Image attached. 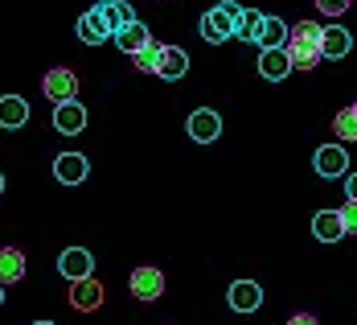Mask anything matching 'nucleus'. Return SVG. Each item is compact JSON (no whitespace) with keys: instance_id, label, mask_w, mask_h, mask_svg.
<instances>
[{"instance_id":"nucleus-1","label":"nucleus","mask_w":357,"mask_h":325,"mask_svg":"<svg viewBox=\"0 0 357 325\" xmlns=\"http://www.w3.org/2000/svg\"><path fill=\"white\" fill-rule=\"evenodd\" d=\"M284 54L291 62V71H317V62H321V25L300 21L296 29H287Z\"/></svg>"},{"instance_id":"nucleus-2","label":"nucleus","mask_w":357,"mask_h":325,"mask_svg":"<svg viewBox=\"0 0 357 325\" xmlns=\"http://www.w3.org/2000/svg\"><path fill=\"white\" fill-rule=\"evenodd\" d=\"M238 17H243V4H234V0H222V4H214V8L202 17V37H206L210 45L230 41V37H234V29H238Z\"/></svg>"},{"instance_id":"nucleus-3","label":"nucleus","mask_w":357,"mask_h":325,"mask_svg":"<svg viewBox=\"0 0 357 325\" xmlns=\"http://www.w3.org/2000/svg\"><path fill=\"white\" fill-rule=\"evenodd\" d=\"M41 91H45L50 103H70L74 95H78V74L66 71V66H54V71L41 78Z\"/></svg>"},{"instance_id":"nucleus-4","label":"nucleus","mask_w":357,"mask_h":325,"mask_svg":"<svg viewBox=\"0 0 357 325\" xmlns=\"http://www.w3.org/2000/svg\"><path fill=\"white\" fill-rule=\"evenodd\" d=\"M128 289H132L136 301H160L165 296V272L160 268H136L132 280H128Z\"/></svg>"},{"instance_id":"nucleus-5","label":"nucleus","mask_w":357,"mask_h":325,"mask_svg":"<svg viewBox=\"0 0 357 325\" xmlns=\"http://www.w3.org/2000/svg\"><path fill=\"white\" fill-rule=\"evenodd\" d=\"M58 272L66 280H86L95 272V255L86 252V247H66V252L58 255Z\"/></svg>"},{"instance_id":"nucleus-6","label":"nucleus","mask_w":357,"mask_h":325,"mask_svg":"<svg viewBox=\"0 0 357 325\" xmlns=\"http://www.w3.org/2000/svg\"><path fill=\"white\" fill-rule=\"evenodd\" d=\"M189 136L197 140V145H210V140H218L222 136V115L210 108H197L193 115H189Z\"/></svg>"},{"instance_id":"nucleus-7","label":"nucleus","mask_w":357,"mask_h":325,"mask_svg":"<svg viewBox=\"0 0 357 325\" xmlns=\"http://www.w3.org/2000/svg\"><path fill=\"white\" fill-rule=\"evenodd\" d=\"M312 165H317L321 178H345V169H349V152H345L341 145H324V148H317Z\"/></svg>"},{"instance_id":"nucleus-8","label":"nucleus","mask_w":357,"mask_h":325,"mask_svg":"<svg viewBox=\"0 0 357 325\" xmlns=\"http://www.w3.org/2000/svg\"><path fill=\"white\" fill-rule=\"evenodd\" d=\"M86 173H91V165H86L82 152H62V157L54 161V178L62 181V185H82Z\"/></svg>"},{"instance_id":"nucleus-9","label":"nucleus","mask_w":357,"mask_h":325,"mask_svg":"<svg viewBox=\"0 0 357 325\" xmlns=\"http://www.w3.org/2000/svg\"><path fill=\"white\" fill-rule=\"evenodd\" d=\"M54 128L62 132V136H78L82 128H86V108L82 103H54Z\"/></svg>"},{"instance_id":"nucleus-10","label":"nucleus","mask_w":357,"mask_h":325,"mask_svg":"<svg viewBox=\"0 0 357 325\" xmlns=\"http://www.w3.org/2000/svg\"><path fill=\"white\" fill-rule=\"evenodd\" d=\"M70 305L74 309H82V313H95L99 305H103V284L95 280V276H86V280H70Z\"/></svg>"},{"instance_id":"nucleus-11","label":"nucleus","mask_w":357,"mask_h":325,"mask_svg":"<svg viewBox=\"0 0 357 325\" xmlns=\"http://www.w3.org/2000/svg\"><path fill=\"white\" fill-rule=\"evenodd\" d=\"M95 8H99V17H103V25L111 29V37L119 34L123 25H132V21H136V8H132L128 0H99Z\"/></svg>"},{"instance_id":"nucleus-12","label":"nucleus","mask_w":357,"mask_h":325,"mask_svg":"<svg viewBox=\"0 0 357 325\" xmlns=\"http://www.w3.org/2000/svg\"><path fill=\"white\" fill-rule=\"evenodd\" d=\"M185 71H189V54H185L181 45H160L156 74H160V78H169V82H177V78H185Z\"/></svg>"},{"instance_id":"nucleus-13","label":"nucleus","mask_w":357,"mask_h":325,"mask_svg":"<svg viewBox=\"0 0 357 325\" xmlns=\"http://www.w3.org/2000/svg\"><path fill=\"white\" fill-rule=\"evenodd\" d=\"M259 305H263V289L255 280H234L230 284V309L234 313H255Z\"/></svg>"},{"instance_id":"nucleus-14","label":"nucleus","mask_w":357,"mask_h":325,"mask_svg":"<svg viewBox=\"0 0 357 325\" xmlns=\"http://www.w3.org/2000/svg\"><path fill=\"white\" fill-rule=\"evenodd\" d=\"M107 37H111V29L103 25L99 8H86V13L78 17V41H82V45H103Z\"/></svg>"},{"instance_id":"nucleus-15","label":"nucleus","mask_w":357,"mask_h":325,"mask_svg":"<svg viewBox=\"0 0 357 325\" xmlns=\"http://www.w3.org/2000/svg\"><path fill=\"white\" fill-rule=\"evenodd\" d=\"M29 124V103L21 95H0V128H25Z\"/></svg>"},{"instance_id":"nucleus-16","label":"nucleus","mask_w":357,"mask_h":325,"mask_svg":"<svg viewBox=\"0 0 357 325\" xmlns=\"http://www.w3.org/2000/svg\"><path fill=\"white\" fill-rule=\"evenodd\" d=\"M354 50V37L349 29H341V25H328L321 29V58H345Z\"/></svg>"},{"instance_id":"nucleus-17","label":"nucleus","mask_w":357,"mask_h":325,"mask_svg":"<svg viewBox=\"0 0 357 325\" xmlns=\"http://www.w3.org/2000/svg\"><path fill=\"white\" fill-rule=\"evenodd\" d=\"M259 74H263L267 82H284L287 74H291V62H287L284 45H280V50H263V54H259Z\"/></svg>"},{"instance_id":"nucleus-18","label":"nucleus","mask_w":357,"mask_h":325,"mask_svg":"<svg viewBox=\"0 0 357 325\" xmlns=\"http://www.w3.org/2000/svg\"><path fill=\"white\" fill-rule=\"evenodd\" d=\"M284 41H287V25L280 17H263L259 21V34H255V45L259 50H280Z\"/></svg>"},{"instance_id":"nucleus-19","label":"nucleus","mask_w":357,"mask_h":325,"mask_svg":"<svg viewBox=\"0 0 357 325\" xmlns=\"http://www.w3.org/2000/svg\"><path fill=\"white\" fill-rule=\"evenodd\" d=\"M21 276H25V252L0 247V284H21Z\"/></svg>"},{"instance_id":"nucleus-20","label":"nucleus","mask_w":357,"mask_h":325,"mask_svg":"<svg viewBox=\"0 0 357 325\" xmlns=\"http://www.w3.org/2000/svg\"><path fill=\"white\" fill-rule=\"evenodd\" d=\"M312 235H317L321 243H337V239H345L341 215H337V210H321V215L312 218Z\"/></svg>"},{"instance_id":"nucleus-21","label":"nucleus","mask_w":357,"mask_h":325,"mask_svg":"<svg viewBox=\"0 0 357 325\" xmlns=\"http://www.w3.org/2000/svg\"><path fill=\"white\" fill-rule=\"evenodd\" d=\"M111 41H115V45H119L123 54H136V50H144V45L152 41V34L144 29L140 21H132V25H123V29H119V34L111 37Z\"/></svg>"},{"instance_id":"nucleus-22","label":"nucleus","mask_w":357,"mask_h":325,"mask_svg":"<svg viewBox=\"0 0 357 325\" xmlns=\"http://www.w3.org/2000/svg\"><path fill=\"white\" fill-rule=\"evenodd\" d=\"M156 62H160V45H156V41H148L144 50H136V54H132V66H136V71H144V74H156Z\"/></svg>"},{"instance_id":"nucleus-23","label":"nucleus","mask_w":357,"mask_h":325,"mask_svg":"<svg viewBox=\"0 0 357 325\" xmlns=\"http://www.w3.org/2000/svg\"><path fill=\"white\" fill-rule=\"evenodd\" d=\"M333 132H337L341 140H357V111L354 108L337 111V115H333Z\"/></svg>"},{"instance_id":"nucleus-24","label":"nucleus","mask_w":357,"mask_h":325,"mask_svg":"<svg viewBox=\"0 0 357 325\" xmlns=\"http://www.w3.org/2000/svg\"><path fill=\"white\" fill-rule=\"evenodd\" d=\"M259 21H263V13H255V8H243L234 37H243V41H255V34H259Z\"/></svg>"},{"instance_id":"nucleus-25","label":"nucleus","mask_w":357,"mask_h":325,"mask_svg":"<svg viewBox=\"0 0 357 325\" xmlns=\"http://www.w3.org/2000/svg\"><path fill=\"white\" fill-rule=\"evenodd\" d=\"M337 215H341V226H345V235H357V202H345Z\"/></svg>"},{"instance_id":"nucleus-26","label":"nucleus","mask_w":357,"mask_h":325,"mask_svg":"<svg viewBox=\"0 0 357 325\" xmlns=\"http://www.w3.org/2000/svg\"><path fill=\"white\" fill-rule=\"evenodd\" d=\"M317 8H321L324 17H341L349 8V0H317Z\"/></svg>"},{"instance_id":"nucleus-27","label":"nucleus","mask_w":357,"mask_h":325,"mask_svg":"<svg viewBox=\"0 0 357 325\" xmlns=\"http://www.w3.org/2000/svg\"><path fill=\"white\" fill-rule=\"evenodd\" d=\"M345 198H349V202H357V173H349V178H345Z\"/></svg>"},{"instance_id":"nucleus-28","label":"nucleus","mask_w":357,"mask_h":325,"mask_svg":"<svg viewBox=\"0 0 357 325\" xmlns=\"http://www.w3.org/2000/svg\"><path fill=\"white\" fill-rule=\"evenodd\" d=\"M287 325H321V322H317L312 313H296V317H291V322H287Z\"/></svg>"},{"instance_id":"nucleus-29","label":"nucleus","mask_w":357,"mask_h":325,"mask_svg":"<svg viewBox=\"0 0 357 325\" xmlns=\"http://www.w3.org/2000/svg\"><path fill=\"white\" fill-rule=\"evenodd\" d=\"M0 194H4V173H0Z\"/></svg>"},{"instance_id":"nucleus-30","label":"nucleus","mask_w":357,"mask_h":325,"mask_svg":"<svg viewBox=\"0 0 357 325\" xmlns=\"http://www.w3.org/2000/svg\"><path fill=\"white\" fill-rule=\"evenodd\" d=\"M0 305H4V284H0Z\"/></svg>"},{"instance_id":"nucleus-31","label":"nucleus","mask_w":357,"mask_h":325,"mask_svg":"<svg viewBox=\"0 0 357 325\" xmlns=\"http://www.w3.org/2000/svg\"><path fill=\"white\" fill-rule=\"evenodd\" d=\"M33 325H54V322H33Z\"/></svg>"},{"instance_id":"nucleus-32","label":"nucleus","mask_w":357,"mask_h":325,"mask_svg":"<svg viewBox=\"0 0 357 325\" xmlns=\"http://www.w3.org/2000/svg\"><path fill=\"white\" fill-rule=\"evenodd\" d=\"M354 111H357V103H354Z\"/></svg>"}]
</instances>
